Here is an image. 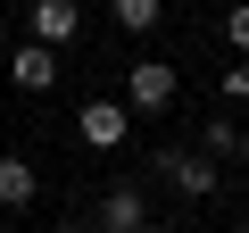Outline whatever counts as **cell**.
<instances>
[{"label": "cell", "mask_w": 249, "mask_h": 233, "mask_svg": "<svg viewBox=\"0 0 249 233\" xmlns=\"http://www.w3.org/2000/svg\"><path fill=\"white\" fill-rule=\"evenodd\" d=\"M9 83H17V92H50V83H58V50H50V42H17V50H9Z\"/></svg>", "instance_id": "cell-6"}, {"label": "cell", "mask_w": 249, "mask_h": 233, "mask_svg": "<svg viewBox=\"0 0 249 233\" xmlns=\"http://www.w3.org/2000/svg\"><path fill=\"white\" fill-rule=\"evenodd\" d=\"M232 158H241V167H249V134H241V150H232Z\"/></svg>", "instance_id": "cell-13"}, {"label": "cell", "mask_w": 249, "mask_h": 233, "mask_svg": "<svg viewBox=\"0 0 249 233\" xmlns=\"http://www.w3.org/2000/svg\"><path fill=\"white\" fill-rule=\"evenodd\" d=\"M216 92H224V100H249V58H241V67H224V75H216Z\"/></svg>", "instance_id": "cell-11"}, {"label": "cell", "mask_w": 249, "mask_h": 233, "mask_svg": "<svg viewBox=\"0 0 249 233\" xmlns=\"http://www.w3.org/2000/svg\"><path fill=\"white\" fill-rule=\"evenodd\" d=\"M0 58H9V34H0Z\"/></svg>", "instance_id": "cell-14"}, {"label": "cell", "mask_w": 249, "mask_h": 233, "mask_svg": "<svg viewBox=\"0 0 249 233\" xmlns=\"http://www.w3.org/2000/svg\"><path fill=\"white\" fill-rule=\"evenodd\" d=\"M34 192H42V167L17 158V150H0V208H34Z\"/></svg>", "instance_id": "cell-7"}, {"label": "cell", "mask_w": 249, "mask_h": 233, "mask_svg": "<svg viewBox=\"0 0 249 233\" xmlns=\"http://www.w3.org/2000/svg\"><path fill=\"white\" fill-rule=\"evenodd\" d=\"M50 233H91V225H83V216H67V225H50Z\"/></svg>", "instance_id": "cell-12"}, {"label": "cell", "mask_w": 249, "mask_h": 233, "mask_svg": "<svg viewBox=\"0 0 249 233\" xmlns=\"http://www.w3.org/2000/svg\"><path fill=\"white\" fill-rule=\"evenodd\" d=\"M108 17H116L124 34H158V25H166V0H108Z\"/></svg>", "instance_id": "cell-8"}, {"label": "cell", "mask_w": 249, "mask_h": 233, "mask_svg": "<svg viewBox=\"0 0 249 233\" xmlns=\"http://www.w3.org/2000/svg\"><path fill=\"white\" fill-rule=\"evenodd\" d=\"M150 167L183 192V200H216L224 192V158H208V150H183V142H158L150 150Z\"/></svg>", "instance_id": "cell-1"}, {"label": "cell", "mask_w": 249, "mask_h": 233, "mask_svg": "<svg viewBox=\"0 0 249 233\" xmlns=\"http://www.w3.org/2000/svg\"><path fill=\"white\" fill-rule=\"evenodd\" d=\"M175 67L166 58H133V75H124V108H133V116H166L175 108Z\"/></svg>", "instance_id": "cell-3"}, {"label": "cell", "mask_w": 249, "mask_h": 233, "mask_svg": "<svg viewBox=\"0 0 249 233\" xmlns=\"http://www.w3.org/2000/svg\"><path fill=\"white\" fill-rule=\"evenodd\" d=\"M224 42H232V50L249 58V0H241V9H224Z\"/></svg>", "instance_id": "cell-10"}, {"label": "cell", "mask_w": 249, "mask_h": 233, "mask_svg": "<svg viewBox=\"0 0 249 233\" xmlns=\"http://www.w3.org/2000/svg\"><path fill=\"white\" fill-rule=\"evenodd\" d=\"M25 34H34V42H50V50H75L83 9H75V0H25Z\"/></svg>", "instance_id": "cell-4"}, {"label": "cell", "mask_w": 249, "mask_h": 233, "mask_svg": "<svg viewBox=\"0 0 249 233\" xmlns=\"http://www.w3.org/2000/svg\"><path fill=\"white\" fill-rule=\"evenodd\" d=\"M241 233H249V208H241Z\"/></svg>", "instance_id": "cell-15"}, {"label": "cell", "mask_w": 249, "mask_h": 233, "mask_svg": "<svg viewBox=\"0 0 249 233\" xmlns=\"http://www.w3.org/2000/svg\"><path fill=\"white\" fill-rule=\"evenodd\" d=\"M75 142L83 150H124V142H133V108H124V100H83L75 108Z\"/></svg>", "instance_id": "cell-2"}, {"label": "cell", "mask_w": 249, "mask_h": 233, "mask_svg": "<svg viewBox=\"0 0 249 233\" xmlns=\"http://www.w3.org/2000/svg\"><path fill=\"white\" fill-rule=\"evenodd\" d=\"M199 150L208 158H232L241 150V125H232V116H208V125H199Z\"/></svg>", "instance_id": "cell-9"}, {"label": "cell", "mask_w": 249, "mask_h": 233, "mask_svg": "<svg viewBox=\"0 0 249 233\" xmlns=\"http://www.w3.org/2000/svg\"><path fill=\"white\" fill-rule=\"evenodd\" d=\"M91 233H150V200L133 183H108L100 208H91Z\"/></svg>", "instance_id": "cell-5"}]
</instances>
